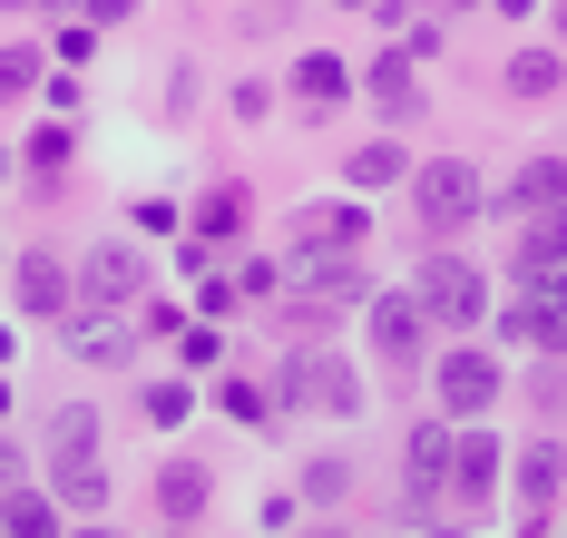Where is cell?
<instances>
[{
	"mask_svg": "<svg viewBox=\"0 0 567 538\" xmlns=\"http://www.w3.org/2000/svg\"><path fill=\"white\" fill-rule=\"evenodd\" d=\"M50 489L59 509H99L109 470H99V402H59L50 412Z\"/></svg>",
	"mask_w": 567,
	"mask_h": 538,
	"instance_id": "obj_1",
	"label": "cell"
},
{
	"mask_svg": "<svg viewBox=\"0 0 567 538\" xmlns=\"http://www.w3.org/2000/svg\"><path fill=\"white\" fill-rule=\"evenodd\" d=\"M411 206H421V226H431V236H460V226L489 206V186H480L470 157H431V167H411Z\"/></svg>",
	"mask_w": 567,
	"mask_h": 538,
	"instance_id": "obj_2",
	"label": "cell"
},
{
	"mask_svg": "<svg viewBox=\"0 0 567 538\" xmlns=\"http://www.w3.org/2000/svg\"><path fill=\"white\" fill-rule=\"evenodd\" d=\"M284 402L352 421V412H362V382H352V362H342V353H293V372H284Z\"/></svg>",
	"mask_w": 567,
	"mask_h": 538,
	"instance_id": "obj_3",
	"label": "cell"
},
{
	"mask_svg": "<svg viewBox=\"0 0 567 538\" xmlns=\"http://www.w3.org/2000/svg\"><path fill=\"white\" fill-rule=\"evenodd\" d=\"M411 284H421V303H431V323H480V313H489V275L460 265V255H431Z\"/></svg>",
	"mask_w": 567,
	"mask_h": 538,
	"instance_id": "obj_4",
	"label": "cell"
},
{
	"mask_svg": "<svg viewBox=\"0 0 567 538\" xmlns=\"http://www.w3.org/2000/svg\"><path fill=\"white\" fill-rule=\"evenodd\" d=\"M421 343H431V303H421V284H411V294H372V353L411 362Z\"/></svg>",
	"mask_w": 567,
	"mask_h": 538,
	"instance_id": "obj_5",
	"label": "cell"
},
{
	"mask_svg": "<svg viewBox=\"0 0 567 538\" xmlns=\"http://www.w3.org/2000/svg\"><path fill=\"white\" fill-rule=\"evenodd\" d=\"M499 382H509V372H499L489 353H451V362H441V412H451V421H480L489 402H499Z\"/></svg>",
	"mask_w": 567,
	"mask_h": 538,
	"instance_id": "obj_6",
	"label": "cell"
},
{
	"mask_svg": "<svg viewBox=\"0 0 567 538\" xmlns=\"http://www.w3.org/2000/svg\"><path fill=\"white\" fill-rule=\"evenodd\" d=\"M441 489H451V431H441V421H421V431H411V451H401V499H411V509H431Z\"/></svg>",
	"mask_w": 567,
	"mask_h": 538,
	"instance_id": "obj_7",
	"label": "cell"
},
{
	"mask_svg": "<svg viewBox=\"0 0 567 538\" xmlns=\"http://www.w3.org/2000/svg\"><path fill=\"white\" fill-rule=\"evenodd\" d=\"M79 284H89V303H127V294H147V255L137 245H89Z\"/></svg>",
	"mask_w": 567,
	"mask_h": 538,
	"instance_id": "obj_8",
	"label": "cell"
},
{
	"mask_svg": "<svg viewBox=\"0 0 567 538\" xmlns=\"http://www.w3.org/2000/svg\"><path fill=\"white\" fill-rule=\"evenodd\" d=\"M293 284H303V303H352L362 294V265H352V245H333V255L313 245V255L293 265Z\"/></svg>",
	"mask_w": 567,
	"mask_h": 538,
	"instance_id": "obj_9",
	"label": "cell"
},
{
	"mask_svg": "<svg viewBox=\"0 0 567 538\" xmlns=\"http://www.w3.org/2000/svg\"><path fill=\"white\" fill-rule=\"evenodd\" d=\"M69 353L79 362H137V333H127V323H117V303H99V313H79V323H69Z\"/></svg>",
	"mask_w": 567,
	"mask_h": 538,
	"instance_id": "obj_10",
	"label": "cell"
},
{
	"mask_svg": "<svg viewBox=\"0 0 567 538\" xmlns=\"http://www.w3.org/2000/svg\"><path fill=\"white\" fill-rule=\"evenodd\" d=\"M10 294H20V313H59V303H69V265L30 245V255L10 265Z\"/></svg>",
	"mask_w": 567,
	"mask_h": 538,
	"instance_id": "obj_11",
	"label": "cell"
},
{
	"mask_svg": "<svg viewBox=\"0 0 567 538\" xmlns=\"http://www.w3.org/2000/svg\"><path fill=\"white\" fill-rule=\"evenodd\" d=\"M451 489L460 499H489V489H499V441H489V431H460L451 441Z\"/></svg>",
	"mask_w": 567,
	"mask_h": 538,
	"instance_id": "obj_12",
	"label": "cell"
},
{
	"mask_svg": "<svg viewBox=\"0 0 567 538\" xmlns=\"http://www.w3.org/2000/svg\"><path fill=\"white\" fill-rule=\"evenodd\" d=\"M558 265H567V206H538V226L518 236V284H538Z\"/></svg>",
	"mask_w": 567,
	"mask_h": 538,
	"instance_id": "obj_13",
	"label": "cell"
},
{
	"mask_svg": "<svg viewBox=\"0 0 567 538\" xmlns=\"http://www.w3.org/2000/svg\"><path fill=\"white\" fill-rule=\"evenodd\" d=\"M0 529L10 538H50L59 529V489H0Z\"/></svg>",
	"mask_w": 567,
	"mask_h": 538,
	"instance_id": "obj_14",
	"label": "cell"
},
{
	"mask_svg": "<svg viewBox=\"0 0 567 538\" xmlns=\"http://www.w3.org/2000/svg\"><path fill=\"white\" fill-rule=\"evenodd\" d=\"M157 509H167V519H206V470H196V461H167V470H157Z\"/></svg>",
	"mask_w": 567,
	"mask_h": 538,
	"instance_id": "obj_15",
	"label": "cell"
},
{
	"mask_svg": "<svg viewBox=\"0 0 567 538\" xmlns=\"http://www.w3.org/2000/svg\"><path fill=\"white\" fill-rule=\"evenodd\" d=\"M558 441H538V451H528V461H518V499H528V509H548V499H558Z\"/></svg>",
	"mask_w": 567,
	"mask_h": 538,
	"instance_id": "obj_16",
	"label": "cell"
},
{
	"mask_svg": "<svg viewBox=\"0 0 567 538\" xmlns=\"http://www.w3.org/2000/svg\"><path fill=\"white\" fill-rule=\"evenodd\" d=\"M372 99H382L392 118H411V108H421V79H411V50H401V60H382V69H372Z\"/></svg>",
	"mask_w": 567,
	"mask_h": 538,
	"instance_id": "obj_17",
	"label": "cell"
},
{
	"mask_svg": "<svg viewBox=\"0 0 567 538\" xmlns=\"http://www.w3.org/2000/svg\"><path fill=\"white\" fill-rule=\"evenodd\" d=\"M518 206H567V157H528L518 167Z\"/></svg>",
	"mask_w": 567,
	"mask_h": 538,
	"instance_id": "obj_18",
	"label": "cell"
},
{
	"mask_svg": "<svg viewBox=\"0 0 567 538\" xmlns=\"http://www.w3.org/2000/svg\"><path fill=\"white\" fill-rule=\"evenodd\" d=\"M509 89H518V99H548V89H558V50H518Z\"/></svg>",
	"mask_w": 567,
	"mask_h": 538,
	"instance_id": "obj_19",
	"label": "cell"
},
{
	"mask_svg": "<svg viewBox=\"0 0 567 538\" xmlns=\"http://www.w3.org/2000/svg\"><path fill=\"white\" fill-rule=\"evenodd\" d=\"M293 89H303V108H333V99H342V60H303V69H293Z\"/></svg>",
	"mask_w": 567,
	"mask_h": 538,
	"instance_id": "obj_20",
	"label": "cell"
},
{
	"mask_svg": "<svg viewBox=\"0 0 567 538\" xmlns=\"http://www.w3.org/2000/svg\"><path fill=\"white\" fill-rule=\"evenodd\" d=\"M303 236H333V245H362V216H352V206H303Z\"/></svg>",
	"mask_w": 567,
	"mask_h": 538,
	"instance_id": "obj_21",
	"label": "cell"
},
{
	"mask_svg": "<svg viewBox=\"0 0 567 538\" xmlns=\"http://www.w3.org/2000/svg\"><path fill=\"white\" fill-rule=\"evenodd\" d=\"M40 89V50H0V99H30Z\"/></svg>",
	"mask_w": 567,
	"mask_h": 538,
	"instance_id": "obj_22",
	"label": "cell"
},
{
	"mask_svg": "<svg viewBox=\"0 0 567 538\" xmlns=\"http://www.w3.org/2000/svg\"><path fill=\"white\" fill-rule=\"evenodd\" d=\"M401 177V147H352V186H392Z\"/></svg>",
	"mask_w": 567,
	"mask_h": 538,
	"instance_id": "obj_23",
	"label": "cell"
},
{
	"mask_svg": "<svg viewBox=\"0 0 567 538\" xmlns=\"http://www.w3.org/2000/svg\"><path fill=\"white\" fill-rule=\"evenodd\" d=\"M186 412H196V392H186V382H147V421H167V431H176Z\"/></svg>",
	"mask_w": 567,
	"mask_h": 538,
	"instance_id": "obj_24",
	"label": "cell"
},
{
	"mask_svg": "<svg viewBox=\"0 0 567 538\" xmlns=\"http://www.w3.org/2000/svg\"><path fill=\"white\" fill-rule=\"evenodd\" d=\"M538 343H548V353H567V294H538Z\"/></svg>",
	"mask_w": 567,
	"mask_h": 538,
	"instance_id": "obj_25",
	"label": "cell"
},
{
	"mask_svg": "<svg viewBox=\"0 0 567 538\" xmlns=\"http://www.w3.org/2000/svg\"><path fill=\"white\" fill-rule=\"evenodd\" d=\"M235 216H245V196L226 186V196H206V216H196V226H206V236H235Z\"/></svg>",
	"mask_w": 567,
	"mask_h": 538,
	"instance_id": "obj_26",
	"label": "cell"
},
{
	"mask_svg": "<svg viewBox=\"0 0 567 538\" xmlns=\"http://www.w3.org/2000/svg\"><path fill=\"white\" fill-rule=\"evenodd\" d=\"M342 479H352L342 461H313V470H303V489H313V499H342Z\"/></svg>",
	"mask_w": 567,
	"mask_h": 538,
	"instance_id": "obj_27",
	"label": "cell"
},
{
	"mask_svg": "<svg viewBox=\"0 0 567 538\" xmlns=\"http://www.w3.org/2000/svg\"><path fill=\"white\" fill-rule=\"evenodd\" d=\"M0 489H10V441H0Z\"/></svg>",
	"mask_w": 567,
	"mask_h": 538,
	"instance_id": "obj_28",
	"label": "cell"
},
{
	"mask_svg": "<svg viewBox=\"0 0 567 538\" xmlns=\"http://www.w3.org/2000/svg\"><path fill=\"white\" fill-rule=\"evenodd\" d=\"M40 10H79V0H40Z\"/></svg>",
	"mask_w": 567,
	"mask_h": 538,
	"instance_id": "obj_29",
	"label": "cell"
},
{
	"mask_svg": "<svg viewBox=\"0 0 567 538\" xmlns=\"http://www.w3.org/2000/svg\"><path fill=\"white\" fill-rule=\"evenodd\" d=\"M0 412H10V382H0Z\"/></svg>",
	"mask_w": 567,
	"mask_h": 538,
	"instance_id": "obj_30",
	"label": "cell"
},
{
	"mask_svg": "<svg viewBox=\"0 0 567 538\" xmlns=\"http://www.w3.org/2000/svg\"><path fill=\"white\" fill-rule=\"evenodd\" d=\"M342 10H372V0H342Z\"/></svg>",
	"mask_w": 567,
	"mask_h": 538,
	"instance_id": "obj_31",
	"label": "cell"
}]
</instances>
